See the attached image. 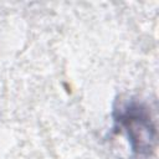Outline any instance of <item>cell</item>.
Wrapping results in <instances>:
<instances>
[{
  "instance_id": "obj_1",
  "label": "cell",
  "mask_w": 159,
  "mask_h": 159,
  "mask_svg": "<svg viewBox=\"0 0 159 159\" xmlns=\"http://www.w3.org/2000/svg\"><path fill=\"white\" fill-rule=\"evenodd\" d=\"M114 123L124 133L135 157L152 155L157 144V128L148 107L135 101L124 103L116 109Z\"/></svg>"
}]
</instances>
